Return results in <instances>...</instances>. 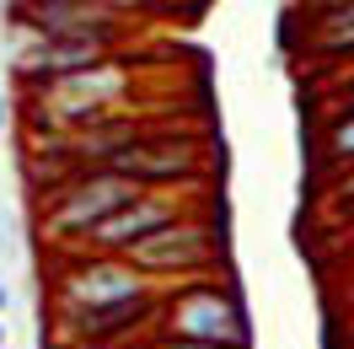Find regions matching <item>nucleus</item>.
Instances as JSON below:
<instances>
[{"instance_id": "f257e3e1", "label": "nucleus", "mask_w": 354, "mask_h": 349, "mask_svg": "<svg viewBox=\"0 0 354 349\" xmlns=\"http://www.w3.org/2000/svg\"><path fill=\"white\" fill-rule=\"evenodd\" d=\"M140 194H145L140 183L108 172V167H81L75 177H65V183L48 194V204H44V231L54 242H75V247H86L91 231H97L102 220H113L124 204H134Z\"/></svg>"}, {"instance_id": "f03ea898", "label": "nucleus", "mask_w": 354, "mask_h": 349, "mask_svg": "<svg viewBox=\"0 0 354 349\" xmlns=\"http://www.w3.org/2000/svg\"><path fill=\"white\" fill-rule=\"evenodd\" d=\"M204 167H209V145L199 134H151V129H140V140H129L108 161V172L129 177L140 188H161V194L199 188Z\"/></svg>"}, {"instance_id": "7ed1b4c3", "label": "nucleus", "mask_w": 354, "mask_h": 349, "mask_svg": "<svg viewBox=\"0 0 354 349\" xmlns=\"http://www.w3.org/2000/svg\"><path fill=\"white\" fill-rule=\"evenodd\" d=\"M6 22L32 27L38 38H70V44H102L118 48L129 38V17L108 0H17Z\"/></svg>"}, {"instance_id": "20e7f679", "label": "nucleus", "mask_w": 354, "mask_h": 349, "mask_svg": "<svg viewBox=\"0 0 354 349\" xmlns=\"http://www.w3.org/2000/svg\"><path fill=\"white\" fill-rule=\"evenodd\" d=\"M167 328L177 333V344H215V349H247V323L231 290L215 280L177 285V296L167 301Z\"/></svg>"}, {"instance_id": "39448f33", "label": "nucleus", "mask_w": 354, "mask_h": 349, "mask_svg": "<svg viewBox=\"0 0 354 349\" xmlns=\"http://www.w3.org/2000/svg\"><path fill=\"white\" fill-rule=\"evenodd\" d=\"M124 263H134L145 280H183V285L209 280L215 274V226L204 215H188L167 231L145 237L140 247H129Z\"/></svg>"}, {"instance_id": "423d86ee", "label": "nucleus", "mask_w": 354, "mask_h": 349, "mask_svg": "<svg viewBox=\"0 0 354 349\" xmlns=\"http://www.w3.org/2000/svg\"><path fill=\"white\" fill-rule=\"evenodd\" d=\"M59 301H65V312H102V306H124V301H151V280L134 263L91 253V258H75L65 269Z\"/></svg>"}, {"instance_id": "0eeeda50", "label": "nucleus", "mask_w": 354, "mask_h": 349, "mask_svg": "<svg viewBox=\"0 0 354 349\" xmlns=\"http://www.w3.org/2000/svg\"><path fill=\"white\" fill-rule=\"evenodd\" d=\"M177 220H188V194H161V188H145V194L124 204L113 220H102L97 231H91L86 253H102V258H124L129 247H140L145 237L156 231H167Z\"/></svg>"}, {"instance_id": "6e6552de", "label": "nucleus", "mask_w": 354, "mask_h": 349, "mask_svg": "<svg viewBox=\"0 0 354 349\" xmlns=\"http://www.w3.org/2000/svg\"><path fill=\"white\" fill-rule=\"evenodd\" d=\"M70 328H75V339H86L91 349L118 339V333H129L134 323H145L151 317V301H124V306H102V312H65Z\"/></svg>"}, {"instance_id": "1a4fd4ad", "label": "nucleus", "mask_w": 354, "mask_h": 349, "mask_svg": "<svg viewBox=\"0 0 354 349\" xmlns=\"http://www.w3.org/2000/svg\"><path fill=\"white\" fill-rule=\"evenodd\" d=\"M328 156L354 167V113H344V118H333V124H328Z\"/></svg>"}, {"instance_id": "9d476101", "label": "nucleus", "mask_w": 354, "mask_h": 349, "mask_svg": "<svg viewBox=\"0 0 354 349\" xmlns=\"http://www.w3.org/2000/svg\"><path fill=\"white\" fill-rule=\"evenodd\" d=\"M108 6H118L124 17H134V11H172V6H183V0H108Z\"/></svg>"}, {"instance_id": "9b49d317", "label": "nucleus", "mask_w": 354, "mask_h": 349, "mask_svg": "<svg viewBox=\"0 0 354 349\" xmlns=\"http://www.w3.org/2000/svg\"><path fill=\"white\" fill-rule=\"evenodd\" d=\"M11 312V285H6V274H0V317Z\"/></svg>"}, {"instance_id": "f8f14e48", "label": "nucleus", "mask_w": 354, "mask_h": 349, "mask_svg": "<svg viewBox=\"0 0 354 349\" xmlns=\"http://www.w3.org/2000/svg\"><path fill=\"white\" fill-rule=\"evenodd\" d=\"M338 194H344V199H349V204H354V172L344 177V183H338Z\"/></svg>"}, {"instance_id": "ddd939ff", "label": "nucleus", "mask_w": 354, "mask_h": 349, "mask_svg": "<svg viewBox=\"0 0 354 349\" xmlns=\"http://www.w3.org/2000/svg\"><path fill=\"white\" fill-rule=\"evenodd\" d=\"M156 349H215V344H177L172 339V344H156Z\"/></svg>"}, {"instance_id": "4468645a", "label": "nucleus", "mask_w": 354, "mask_h": 349, "mask_svg": "<svg viewBox=\"0 0 354 349\" xmlns=\"http://www.w3.org/2000/svg\"><path fill=\"white\" fill-rule=\"evenodd\" d=\"M0 134H6V91H0Z\"/></svg>"}, {"instance_id": "2eb2a0df", "label": "nucleus", "mask_w": 354, "mask_h": 349, "mask_svg": "<svg viewBox=\"0 0 354 349\" xmlns=\"http://www.w3.org/2000/svg\"><path fill=\"white\" fill-rule=\"evenodd\" d=\"M0 349H6V317H0Z\"/></svg>"}, {"instance_id": "dca6fc26", "label": "nucleus", "mask_w": 354, "mask_h": 349, "mask_svg": "<svg viewBox=\"0 0 354 349\" xmlns=\"http://www.w3.org/2000/svg\"><path fill=\"white\" fill-rule=\"evenodd\" d=\"M349 113H354V87H349Z\"/></svg>"}]
</instances>
